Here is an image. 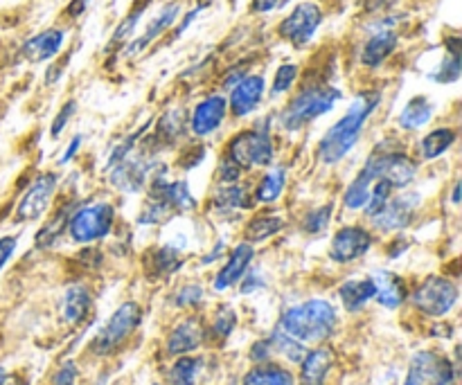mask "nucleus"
<instances>
[{
	"mask_svg": "<svg viewBox=\"0 0 462 385\" xmlns=\"http://www.w3.org/2000/svg\"><path fill=\"white\" fill-rule=\"evenodd\" d=\"M379 104H382V93L379 90H364V93L356 95L355 102L346 111V115L337 124L329 126L328 133L320 138L319 160L323 165H338L355 149L361 133H364L365 122L373 117Z\"/></svg>",
	"mask_w": 462,
	"mask_h": 385,
	"instance_id": "obj_1",
	"label": "nucleus"
},
{
	"mask_svg": "<svg viewBox=\"0 0 462 385\" xmlns=\"http://www.w3.org/2000/svg\"><path fill=\"white\" fill-rule=\"evenodd\" d=\"M337 309L328 300H307L291 307L280 318V332L298 343H323L337 332Z\"/></svg>",
	"mask_w": 462,
	"mask_h": 385,
	"instance_id": "obj_2",
	"label": "nucleus"
},
{
	"mask_svg": "<svg viewBox=\"0 0 462 385\" xmlns=\"http://www.w3.org/2000/svg\"><path fill=\"white\" fill-rule=\"evenodd\" d=\"M343 97L341 90L332 84H307L300 93L293 95L291 102L280 111V124L287 131H300L319 117L328 115L338 99Z\"/></svg>",
	"mask_w": 462,
	"mask_h": 385,
	"instance_id": "obj_3",
	"label": "nucleus"
},
{
	"mask_svg": "<svg viewBox=\"0 0 462 385\" xmlns=\"http://www.w3.org/2000/svg\"><path fill=\"white\" fill-rule=\"evenodd\" d=\"M273 156L275 147L273 138H271L269 122H264L260 126H253L248 131H242L228 144V158L233 162H237V167L242 171L255 170V167H269L273 162Z\"/></svg>",
	"mask_w": 462,
	"mask_h": 385,
	"instance_id": "obj_4",
	"label": "nucleus"
},
{
	"mask_svg": "<svg viewBox=\"0 0 462 385\" xmlns=\"http://www.w3.org/2000/svg\"><path fill=\"white\" fill-rule=\"evenodd\" d=\"M116 224V207L111 203L81 206L68 219V233L77 243H93L108 237Z\"/></svg>",
	"mask_w": 462,
	"mask_h": 385,
	"instance_id": "obj_5",
	"label": "nucleus"
},
{
	"mask_svg": "<svg viewBox=\"0 0 462 385\" xmlns=\"http://www.w3.org/2000/svg\"><path fill=\"white\" fill-rule=\"evenodd\" d=\"M325 12L319 3L314 0H302L298 3L287 16L280 21L278 25V34L280 39H284L287 43H291L293 48H305L314 41L316 32L320 30L323 25Z\"/></svg>",
	"mask_w": 462,
	"mask_h": 385,
	"instance_id": "obj_6",
	"label": "nucleus"
},
{
	"mask_svg": "<svg viewBox=\"0 0 462 385\" xmlns=\"http://www.w3.org/2000/svg\"><path fill=\"white\" fill-rule=\"evenodd\" d=\"M140 320H143V309L135 302H126L122 305L116 314L108 318V323L99 329L97 336L90 343V352L97 356L113 354L131 334L138 329Z\"/></svg>",
	"mask_w": 462,
	"mask_h": 385,
	"instance_id": "obj_7",
	"label": "nucleus"
},
{
	"mask_svg": "<svg viewBox=\"0 0 462 385\" xmlns=\"http://www.w3.org/2000/svg\"><path fill=\"white\" fill-rule=\"evenodd\" d=\"M458 302V287L451 280L433 275V278L424 280L413 293V305L418 311L431 318H442L449 314Z\"/></svg>",
	"mask_w": 462,
	"mask_h": 385,
	"instance_id": "obj_8",
	"label": "nucleus"
},
{
	"mask_svg": "<svg viewBox=\"0 0 462 385\" xmlns=\"http://www.w3.org/2000/svg\"><path fill=\"white\" fill-rule=\"evenodd\" d=\"M365 170L373 174L374 180H386L393 185V189H404L418 176V165L413 158L400 151H377L368 158Z\"/></svg>",
	"mask_w": 462,
	"mask_h": 385,
	"instance_id": "obj_9",
	"label": "nucleus"
},
{
	"mask_svg": "<svg viewBox=\"0 0 462 385\" xmlns=\"http://www.w3.org/2000/svg\"><path fill=\"white\" fill-rule=\"evenodd\" d=\"M397 21L400 16H386L383 21H379L374 25V30H370L373 34L365 39V43L361 45L359 61L365 68H379L393 57V52L400 45V34H397Z\"/></svg>",
	"mask_w": 462,
	"mask_h": 385,
	"instance_id": "obj_10",
	"label": "nucleus"
},
{
	"mask_svg": "<svg viewBox=\"0 0 462 385\" xmlns=\"http://www.w3.org/2000/svg\"><path fill=\"white\" fill-rule=\"evenodd\" d=\"M456 370L447 356L438 352H418L411 361L404 385H451Z\"/></svg>",
	"mask_w": 462,
	"mask_h": 385,
	"instance_id": "obj_11",
	"label": "nucleus"
},
{
	"mask_svg": "<svg viewBox=\"0 0 462 385\" xmlns=\"http://www.w3.org/2000/svg\"><path fill=\"white\" fill-rule=\"evenodd\" d=\"M420 203H422V197L418 192H404L400 197H391L377 215L370 216V221H373L379 233H397V230L409 228Z\"/></svg>",
	"mask_w": 462,
	"mask_h": 385,
	"instance_id": "obj_12",
	"label": "nucleus"
},
{
	"mask_svg": "<svg viewBox=\"0 0 462 385\" xmlns=\"http://www.w3.org/2000/svg\"><path fill=\"white\" fill-rule=\"evenodd\" d=\"M57 183L59 179L57 174H52V171H43V174H39L34 180H32L30 189H27L25 197H23L21 203H18V210H16L18 224H23V221H34L45 215L54 192H57Z\"/></svg>",
	"mask_w": 462,
	"mask_h": 385,
	"instance_id": "obj_13",
	"label": "nucleus"
},
{
	"mask_svg": "<svg viewBox=\"0 0 462 385\" xmlns=\"http://www.w3.org/2000/svg\"><path fill=\"white\" fill-rule=\"evenodd\" d=\"M373 248V234L361 225H346L338 230L329 246V257L338 264H350L361 260Z\"/></svg>",
	"mask_w": 462,
	"mask_h": 385,
	"instance_id": "obj_14",
	"label": "nucleus"
},
{
	"mask_svg": "<svg viewBox=\"0 0 462 385\" xmlns=\"http://www.w3.org/2000/svg\"><path fill=\"white\" fill-rule=\"evenodd\" d=\"M111 183L116 185L120 192L135 194L147 185L149 171H152V160L144 153H134L122 158L120 162L111 167Z\"/></svg>",
	"mask_w": 462,
	"mask_h": 385,
	"instance_id": "obj_15",
	"label": "nucleus"
},
{
	"mask_svg": "<svg viewBox=\"0 0 462 385\" xmlns=\"http://www.w3.org/2000/svg\"><path fill=\"white\" fill-rule=\"evenodd\" d=\"M228 115V99L224 95H208L194 106L189 115V129L197 138H208L224 124Z\"/></svg>",
	"mask_w": 462,
	"mask_h": 385,
	"instance_id": "obj_16",
	"label": "nucleus"
},
{
	"mask_svg": "<svg viewBox=\"0 0 462 385\" xmlns=\"http://www.w3.org/2000/svg\"><path fill=\"white\" fill-rule=\"evenodd\" d=\"M266 93V79L262 75H246L230 88L228 108L235 117H246L262 104Z\"/></svg>",
	"mask_w": 462,
	"mask_h": 385,
	"instance_id": "obj_17",
	"label": "nucleus"
},
{
	"mask_svg": "<svg viewBox=\"0 0 462 385\" xmlns=\"http://www.w3.org/2000/svg\"><path fill=\"white\" fill-rule=\"evenodd\" d=\"M66 43V30L63 27H50L39 32L21 45V57L30 63H43L57 57Z\"/></svg>",
	"mask_w": 462,
	"mask_h": 385,
	"instance_id": "obj_18",
	"label": "nucleus"
},
{
	"mask_svg": "<svg viewBox=\"0 0 462 385\" xmlns=\"http://www.w3.org/2000/svg\"><path fill=\"white\" fill-rule=\"evenodd\" d=\"M152 194L161 198L174 215H185L197 207V198L189 192L185 180H165V176L158 174L152 180Z\"/></svg>",
	"mask_w": 462,
	"mask_h": 385,
	"instance_id": "obj_19",
	"label": "nucleus"
},
{
	"mask_svg": "<svg viewBox=\"0 0 462 385\" xmlns=\"http://www.w3.org/2000/svg\"><path fill=\"white\" fill-rule=\"evenodd\" d=\"M179 16H180V3L162 5L161 12H158L156 16H153L152 21H149V25L144 27L143 34H140L138 39H135L134 43L129 45V48H126V54H129V57H135V54H143L144 50H147L149 45L153 43V41L161 39V36L165 34V32L170 30V27L176 25Z\"/></svg>",
	"mask_w": 462,
	"mask_h": 385,
	"instance_id": "obj_20",
	"label": "nucleus"
},
{
	"mask_svg": "<svg viewBox=\"0 0 462 385\" xmlns=\"http://www.w3.org/2000/svg\"><path fill=\"white\" fill-rule=\"evenodd\" d=\"M253 257H255V251H253V243L242 242L233 248L228 261H226L224 269L219 270V275L215 278V289L217 291H226L233 284H237L239 280L246 275L248 266H251Z\"/></svg>",
	"mask_w": 462,
	"mask_h": 385,
	"instance_id": "obj_21",
	"label": "nucleus"
},
{
	"mask_svg": "<svg viewBox=\"0 0 462 385\" xmlns=\"http://www.w3.org/2000/svg\"><path fill=\"white\" fill-rule=\"evenodd\" d=\"M373 282L377 293H374V300L379 302L386 309H397V307L404 305V300L409 298V289H406V282L397 273H391V270H374Z\"/></svg>",
	"mask_w": 462,
	"mask_h": 385,
	"instance_id": "obj_22",
	"label": "nucleus"
},
{
	"mask_svg": "<svg viewBox=\"0 0 462 385\" xmlns=\"http://www.w3.org/2000/svg\"><path fill=\"white\" fill-rule=\"evenodd\" d=\"M203 338H206V332H203L201 323L197 318H188L170 334L167 338V352L170 354H188V352H194L197 347H201Z\"/></svg>",
	"mask_w": 462,
	"mask_h": 385,
	"instance_id": "obj_23",
	"label": "nucleus"
},
{
	"mask_svg": "<svg viewBox=\"0 0 462 385\" xmlns=\"http://www.w3.org/2000/svg\"><path fill=\"white\" fill-rule=\"evenodd\" d=\"M334 354L332 350H320L307 352V356L300 363V385H325L328 372L332 370Z\"/></svg>",
	"mask_w": 462,
	"mask_h": 385,
	"instance_id": "obj_24",
	"label": "nucleus"
},
{
	"mask_svg": "<svg viewBox=\"0 0 462 385\" xmlns=\"http://www.w3.org/2000/svg\"><path fill=\"white\" fill-rule=\"evenodd\" d=\"M377 289H374L373 278H364V280H347L341 289H338V296H341L343 307L347 311H359L368 305L370 300L374 298Z\"/></svg>",
	"mask_w": 462,
	"mask_h": 385,
	"instance_id": "obj_25",
	"label": "nucleus"
},
{
	"mask_svg": "<svg viewBox=\"0 0 462 385\" xmlns=\"http://www.w3.org/2000/svg\"><path fill=\"white\" fill-rule=\"evenodd\" d=\"M447 57L442 59L440 66L431 72V79L436 84H454L460 79L462 72V57H460V39L458 36H449L445 41Z\"/></svg>",
	"mask_w": 462,
	"mask_h": 385,
	"instance_id": "obj_26",
	"label": "nucleus"
},
{
	"mask_svg": "<svg viewBox=\"0 0 462 385\" xmlns=\"http://www.w3.org/2000/svg\"><path fill=\"white\" fill-rule=\"evenodd\" d=\"M212 203H215V210L219 212V215H233V212L251 207V194H248L242 185H221L215 192Z\"/></svg>",
	"mask_w": 462,
	"mask_h": 385,
	"instance_id": "obj_27",
	"label": "nucleus"
},
{
	"mask_svg": "<svg viewBox=\"0 0 462 385\" xmlns=\"http://www.w3.org/2000/svg\"><path fill=\"white\" fill-rule=\"evenodd\" d=\"M433 117V104L427 95H418V97L411 99L409 104L404 106V111L400 113V126L406 131H415L422 129L431 122Z\"/></svg>",
	"mask_w": 462,
	"mask_h": 385,
	"instance_id": "obj_28",
	"label": "nucleus"
},
{
	"mask_svg": "<svg viewBox=\"0 0 462 385\" xmlns=\"http://www.w3.org/2000/svg\"><path fill=\"white\" fill-rule=\"evenodd\" d=\"M90 305H93V298H90L88 289L70 287L66 291V296H63V320L68 325H79L90 311Z\"/></svg>",
	"mask_w": 462,
	"mask_h": 385,
	"instance_id": "obj_29",
	"label": "nucleus"
},
{
	"mask_svg": "<svg viewBox=\"0 0 462 385\" xmlns=\"http://www.w3.org/2000/svg\"><path fill=\"white\" fill-rule=\"evenodd\" d=\"M242 385H296V379L282 365L260 363L244 377Z\"/></svg>",
	"mask_w": 462,
	"mask_h": 385,
	"instance_id": "obj_30",
	"label": "nucleus"
},
{
	"mask_svg": "<svg viewBox=\"0 0 462 385\" xmlns=\"http://www.w3.org/2000/svg\"><path fill=\"white\" fill-rule=\"evenodd\" d=\"M282 228H284V219L278 215L253 216V219L248 221L246 230H244V242H248V243L266 242V239L273 237V234H278Z\"/></svg>",
	"mask_w": 462,
	"mask_h": 385,
	"instance_id": "obj_31",
	"label": "nucleus"
},
{
	"mask_svg": "<svg viewBox=\"0 0 462 385\" xmlns=\"http://www.w3.org/2000/svg\"><path fill=\"white\" fill-rule=\"evenodd\" d=\"M456 142V131L445 126V129H436L431 133H427L420 142V153H422L424 160H436V158L445 156Z\"/></svg>",
	"mask_w": 462,
	"mask_h": 385,
	"instance_id": "obj_32",
	"label": "nucleus"
},
{
	"mask_svg": "<svg viewBox=\"0 0 462 385\" xmlns=\"http://www.w3.org/2000/svg\"><path fill=\"white\" fill-rule=\"evenodd\" d=\"M147 7H149V0H140V3H135V7L131 9L125 18H122V23L116 27V32H113L111 41H108V45H106V52H113V50L122 48V45L131 39V34L135 32L138 21L144 16Z\"/></svg>",
	"mask_w": 462,
	"mask_h": 385,
	"instance_id": "obj_33",
	"label": "nucleus"
},
{
	"mask_svg": "<svg viewBox=\"0 0 462 385\" xmlns=\"http://www.w3.org/2000/svg\"><path fill=\"white\" fill-rule=\"evenodd\" d=\"M284 183H287V170L284 167H275L269 174H264V179L260 180V185L255 188V201L257 203H275L284 192Z\"/></svg>",
	"mask_w": 462,
	"mask_h": 385,
	"instance_id": "obj_34",
	"label": "nucleus"
},
{
	"mask_svg": "<svg viewBox=\"0 0 462 385\" xmlns=\"http://www.w3.org/2000/svg\"><path fill=\"white\" fill-rule=\"evenodd\" d=\"M70 215H72V206L59 207V210L54 212L52 219L48 221V225H43V230L36 234V246H39V248L52 246V243L57 242V239L61 237L63 233H66L68 219H70Z\"/></svg>",
	"mask_w": 462,
	"mask_h": 385,
	"instance_id": "obj_35",
	"label": "nucleus"
},
{
	"mask_svg": "<svg viewBox=\"0 0 462 385\" xmlns=\"http://www.w3.org/2000/svg\"><path fill=\"white\" fill-rule=\"evenodd\" d=\"M183 129V111H167L161 117V122H158L156 131H153V138L161 144H171L180 138Z\"/></svg>",
	"mask_w": 462,
	"mask_h": 385,
	"instance_id": "obj_36",
	"label": "nucleus"
},
{
	"mask_svg": "<svg viewBox=\"0 0 462 385\" xmlns=\"http://www.w3.org/2000/svg\"><path fill=\"white\" fill-rule=\"evenodd\" d=\"M201 372V359L183 356L170 370V385H194Z\"/></svg>",
	"mask_w": 462,
	"mask_h": 385,
	"instance_id": "obj_37",
	"label": "nucleus"
},
{
	"mask_svg": "<svg viewBox=\"0 0 462 385\" xmlns=\"http://www.w3.org/2000/svg\"><path fill=\"white\" fill-rule=\"evenodd\" d=\"M271 345L275 347V350L280 352V354L284 356L287 361H291V363H302V359L307 356V350L302 343L293 341L291 336H287L284 332H280V329H275V334L271 336Z\"/></svg>",
	"mask_w": 462,
	"mask_h": 385,
	"instance_id": "obj_38",
	"label": "nucleus"
},
{
	"mask_svg": "<svg viewBox=\"0 0 462 385\" xmlns=\"http://www.w3.org/2000/svg\"><path fill=\"white\" fill-rule=\"evenodd\" d=\"M149 261L153 264L152 270L156 275H170V273H174L180 264H183V260H180V255H179V248H174V246H162V248H158V251H153V255L149 257Z\"/></svg>",
	"mask_w": 462,
	"mask_h": 385,
	"instance_id": "obj_39",
	"label": "nucleus"
},
{
	"mask_svg": "<svg viewBox=\"0 0 462 385\" xmlns=\"http://www.w3.org/2000/svg\"><path fill=\"white\" fill-rule=\"evenodd\" d=\"M174 215V212L170 210V207L165 206V203L161 201L158 197H149L147 203H144L143 212L138 215V224L140 225H156V224H162V221H167L170 216Z\"/></svg>",
	"mask_w": 462,
	"mask_h": 385,
	"instance_id": "obj_40",
	"label": "nucleus"
},
{
	"mask_svg": "<svg viewBox=\"0 0 462 385\" xmlns=\"http://www.w3.org/2000/svg\"><path fill=\"white\" fill-rule=\"evenodd\" d=\"M298 75H300V68L296 63H282V66L275 70L273 86H271V97H280V95L289 93L291 86L296 84Z\"/></svg>",
	"mask_w": 462,
	"mask_h": 385,
	"instance_id": "obj_41",
	"label": "nucleus"
},
{
	"mask_svg": "<svg viewBox=\"0 0 462 385\" xmlns=\"http://www.w3.org/2000/svg\"><path fill=\"white\" fill-rule=\"evenodd\" d=\"M332 212H334L332 203L314 207V210L307 212L305 219H302V230H305L307 234H320L325 228H328L329 221H332Z\"/></svg>",
	"mask_w": 462,
	"mask_h": 385,
	"instance_id": "obj_42",
	"label": "nucleus"
},
{
	"mask_svg": "<svg viewBox=\"0 0 462 385\" xmlns=\"http://www.w3.org/2000/svg\"><path fill=\"white\" fill-rule=\"evenodd\" d=\"M235 325H237V316H235V311L230 309V307H221V309L217 311L215 320H212L210 334L217 338V341H226V338L233 334Z\"/></svg>",
	"mask_w": 462,
	"mask_h": 385,
	"instance_id": "obj_43",
	"label": "nucleus"
},
{
	"mask_svg": "<svg viewBox=\"0 0 462 385\" xmlns=\"http://www.w3.org/2000/svg\"><path fill=\"white\" fill-rule=\"evenodd\" d=\"M77 113V102L75 99H70V102H66L61 106V111L57 113V117H54V122H52V138H59V135L63 133V129H66L68 126V122L72 120V115H75Z\"/></svg>",
	"mask_w": 462,
	"mask_h": 385,
	"instance_id": "obj_44",
	"label": "nucleus"
},
{
	"mask_svg": "<svg viewBox=\"0 0 462 385\" xmlns=\"http://www.w3.org/2000/svg\"><path fill=\"white\" fill-rule=\"evenodd\" d=\"M201 300H203V289L197 287V284H188V287L180 289L174 298L176 307H194Z\"/></svg>",
	"mask_w": 462,
	"mask_h": 385,
	"instance_id": "obj_45",
	"label": "nucleus"
},
{
	"mask_svg": "<svg viewBox=\"0 0 462 385\" xmlns=\"http://www.w3.org/2000/svg\"><path fill=\"white\" fill-rule=\"evenodd\" d=\"M217 176H219L221 183L230 185V183H237L239 176H242V170L237 167V162H233L228 156H226V158H221L219 171H217Z\"/></svg>",
	"mask_w": 462,
	"mask_h": 385,
	"instance_id": "obj_46",
	"label": "nucleus"
},
{
	"mask_svg": "<svg viewBox=\"0 0 462 385\" xmlns=\"http://www.w3.org/2000/svg\"><path fill=\"white\" fill-rule=\"evenodd\" d=\"M52 385H77V365L66 361L52 377Z\"/></svg>",
	"mask_w": 462,
	"mask_h": 385,
	"instance_id": "obj_47",
	"label": "nucleus"
},
{
	"mask_svg": "<svg viewBox=\"0 0 462 385\" xmlns=\"http://www.w3.org/2000/svg\"><path fill=\"white\" fill-rule=\"evenodd\" d=\"M271 352H273V345H271V341H260L253 345L251 350V361H255V363H264V361H269Z\"/></svg>",
	"mask_w": 462,
	"mask_h": 385,
	"instance_id": "obj_48",
	"label": "nucleus"
},
{
	"mask_svg": "<svg viewBox=\"0 0 462 385\" xmlns=\"http://www.w3.org/2000/svg\"><path fill=\"white\" fill-rule=\"evenodd\" d=\"M16 237H3L0 239V270H3V266L7 264L9 260H12L14 251H16Z\"/></svg>",
	"mask_w": 462,
	"mask_h": 385,
	"instance_id": "obj_49",
	"label": "nucleus"
},
{
	"mask_svg": "<svg viewBox=\"0 0 462 385\" xmlns=\"http://www.w3.org/2000/svg\"><path fill=\"white\" fill-rule=\"evenodd\" d=\"M284 0H251V12L253 14H269L278 9Z\"/></svg>",
	"mask_w": 462,
	"mask_h": 385,
	"instance_id": "obj_50",
	"label": "nucleus"
},
{
	"mask_svg": "<svg viewBox=\"0 0 462 385\" xmlns=\"http://www.w3.org/2000/svg\"><path fill=\"white\" fill-rule=\"evenodd\" d=\"M244 278L246 280H244V284H242V293H253V291H257V289L264 287V280H262L255 270H253V273H248L246 270V275H244Z\"/></svg>",
	"mask_w": 462,
	"mask_h": 385,
	"instance_id": "obj_51",
	"label": "nucleus"
},
{
	"mask_svg": "<svg viewBox=\"0 0 462 385\" xmlns=\"http://www.w3.org/2000/svg\"><path fill=\"white\" fill-rule=\"evenodd\" d=\"M81 142H84V138H81V135H75V138L70 140V144H68V151H63V156L59 158V165H66V162H70L72 158L77 156V151H79Z\"/></svg>",
	"mask_w": 462,
	"mask_h": 385,
	"instance_id": "obj_52",
	"label": "nucleus"
},
{
	"mask_svg": "<svg viewBox=\"0 0 462 385\" xmlns=\"http://www.w3.org/2000/svg\"><path fill=\"white\" fill-rule=\"evenodd\" d=\"M203 9H206V7H203V5H201V3H199V5H197V7H194V9H192V12H188V14H185V18H183V21H180V25H179V27H176V36H180V34H183V32H185V30H188V27H189V25H192V23H194V21H197V16H199V14H201V12H203Z\"/></svg>",
	"mask_w": 462,
	"mask_h": 385,
	"instance_id": "obj_53",
	"label": "nucleus"
},
{
	"mask_svg": "<svg viewBox=\"0 0 462 385\" xmlns=\"http://www.w3.org/2000/svg\"><path fill=\"white\" fill-rule=\"evenodd\" d=\"M86 7H88V0H72V3L66 7V14L70 18H77L84 14Z\"/></svg>",
	"mask_w": 462,
	"mask_h": 385,
	"instance_id": "obj_54",
	"label": "nucleus"
},
{
	"mask_svg": "<svg viewBox=\"0 0 462 385\" xmlns=\"http://www.w3.org/2000/svg\"><path fill=\"white\" fill-rule=\"evenodd\" d=\"M406 248H409V242H406L404 237L395 239V246H393V248H388V257H391V260H397V257H400L402 252L406 251Z\"/></svg>",
	"mask_w": 462,
	"mask_h": 385,
	"instance_id": "obj_55",
	"label": "nucleus"
},
{
	"mask_svg": "<svg viewBox=\"0 0 462 385\" xmlns=\"http://www.w3.org/2000/svg\"><path fill=\"white\" fill-rule=\"evenodd\" d=\"M221 251H224V243L219 242V243H217V248H215V251H212V255H208L206 260H203V264H210V261H215L217 257L221 255Z\"/></svg>",
	"mask_w": 462,
	"mask_h": 385,
	"instance_id": "obj_56",
	"label": "nucleus"
},
{
	"mask_svg": "<svg viewBox=\"0 0 462 385\" xmlns=\"http://www.w3.org/2000/svg\"><path fill=\"white\" fill-rule=\"evenodd\" d=\"M454 206H460V183H456L454 188Z\"/></svg>",
	"mask_w": 462,
	"mask_h": 385,
	"instance_id": "obj_57",
	"label": "nucleus"
},
{
	"mask_svg": "<svg viewBox=\"0 0 462 385\" xmlns=\"http://www.w3.org/2000/svg\"><path fill=\"white\" fill-rule=\"evenodd\" d=\"M5 381H7V374H5V370L0 368V385H5Z\"/></svg>",
	"mask_w": 462,
	"mask_h": 385,
	"instance_id": "obj_58",
	"label": "nucleus"
},
{
	"mask_svg": "<svg viewBox=\"0 0 462 385\" xmlns=\"http://www.w3.org/2000/svg\"><path fill=\"white\" fill-rule=\"evenodd\" d=\"M153 385H156V383H153Z\"/></svg>",
	"mask_w": 462,
	"mask_h": 385,
	"instance_id": "obj_59",
	"label": "nucleus"
}]
</instances>
